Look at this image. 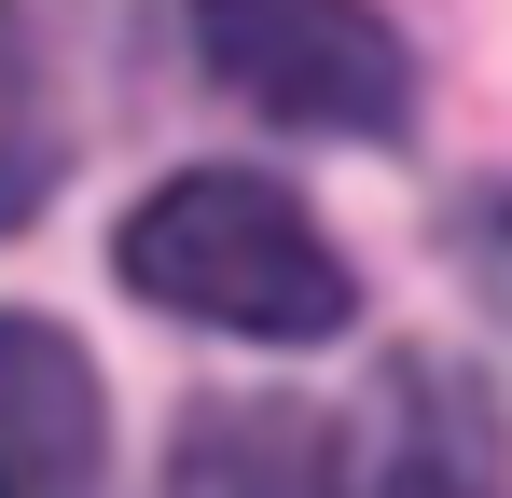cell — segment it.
I'll list each match as a JSON object with an SVG mask.
<instances>
[{"label": "cell", "instance_id": "obj_1", "mask_svg": "<svg viewBox=\"0 0 512 498\" xmlns=\"http://www.w3.org/2000/svg\"><path fill=\"white\" fill-rule=\"evenodd\" d=\"M125 291L167 305L194 332H236V346H333L360 319V277L346 249L305 222V194H277L263 166H180L125 208Z\"/></svg>", "mask_w": 512, "mask_h": 498}, {"label": "cell", "instance_id": "obj_2", "mask_svg": "<svg viewBox=\"0 0 512 498\" xmlns=\"http://www.w3.org/2000/svg\"><path fill=\"white\" fill-rule=\"evenodd\" d=\"M194 56L236 111L305 125V139H402L416 125V56L374 0H194Z\"/></svg>", "mask_w": 512, "mask_h": 498}, {"label": "cell", "instance_id": "obj_3", "mask_svg": "<svg viewBox=\"0 0 512 498\" xmlns=\"http://www.w3.org/2000/svg\"><path fill=\"white\" fill-rule=\"evenodd\" d=\"M360 498H512V415L457 346H388L360 415Z\"/></svg>", "mask_w": 512, "mask_h": 498}, {"label": "cell", "instance_id": "obj_4", "mask_svg": "<svg viewBox=\"0 0 512 498\" xmlns=\"http://www.w3.org/2000/svg\"><path fill=\"white\" fill-rule=\"evenodd\" d=\"M0 498H111L97 360L28 305H0Z\"/></svg>", "mask_w": 512, "mask_h": 498}, {"label": "cell", "instance_id": "obj_5", "mask_svg": "<svg viewBox=\"0 0 512 498\" xmlns=\"http://www.w3.org/2000/svg\"><path fill=\"white\" fill-rule=\"evenodd\" d=\"M180 498H360V485H346V443L319 415L250 402V415H208V429H194Z\"/></svg>", "mask_w": 512, "mask_h": 498}, {"label": "cell", "instance_id": "obj_6", "mask_svg": "<svg viewBox=\"0 0 512 498\" xmlns=\"http://www.w3.org/2000/svg\"><path fill=\"white\" fill-rule=\"evenodd\" d=\"M56 194V97H42V56H28V14L0 0V236L42 222Z\"/></svg>", "mask_w": 512, "mask_h": 498}]
</instances>
